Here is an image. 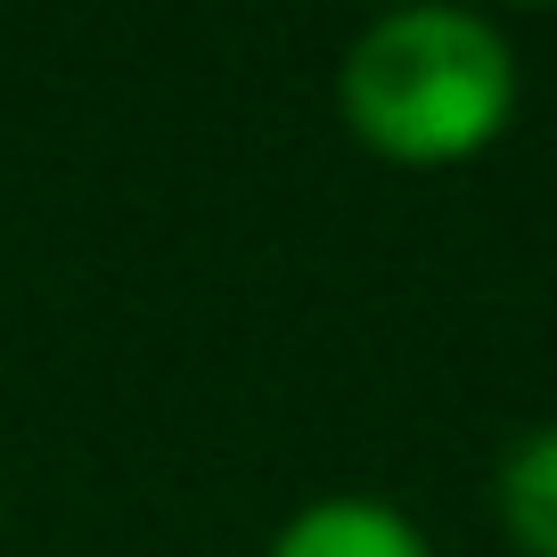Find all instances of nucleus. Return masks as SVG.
I'll list each match as a JSON object with an SVG mask.
<instances>
[{
  "label": "nucleus",
  "instance_id": "1",
  "mask_svg": "<svg viewBox=\"0 0 557 557\" xmlns=\"http://www.w3.org/2000/svg\"><path fill=\"white\" fill-rule=\"evenodd\" d=\"M336 107L352 139L385 164L410 173L468 164L517 115V58L500 25L468 9H394L369 34H352L336 66Z\"/></svg>",
  "mask_w": 557,
  "mask_h": 557
},
{
  "label": "nucleus",
  "instance_id": "2",
  "mask_svg": "<svg viewBox=\"0 0 557 557\" xmlns=\"http://www.w3.org/2000/svg\"><path fill=\"white\" fill-rule=\"evenodd\" d=\"M271 557H435L426 533H418L401 508L361 500V492H336V500H312L278 524Z\"/></svg>",
  "mask_w": 557,
  "mask_h": 557
},
{
  "label": "nucleus",
  "instance_id": "3",
  "mask_svg": "<svg viewBox=\"0 0 557 557\" xmlns=\"http://www.w3.org/2000/svg\"><path fill=\"white\" fill-rule=\"evenodd\" d=\"M500 524L524 557H557V426H533L517 451L500 459Z\"/></svg>",
  "mask_w": 557,
  "mask_h": 557
}]
</instances>
